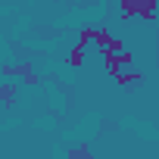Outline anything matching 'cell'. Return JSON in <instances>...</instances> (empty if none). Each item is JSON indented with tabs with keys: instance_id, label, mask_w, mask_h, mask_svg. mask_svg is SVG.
I'll return each instance as SVG.
<instances>
[{
	"instance_id": "cell-2",
	"label": "cell",
	"mask_w": 159,
	"mask_h": 159,
	"mask_svg": "<svg viewBox=\"0 0 159 159\" xmlns=\"http://www.w3.org/2000/svg\"><path fill=\"white\" fill-rule=\"evenodd\" d=\"M103 56H106V62H103V66H106V72H109V75H119L122 69H131V66H134V56H131L128 50H119V53H103Z\"/></svg>"
},
{
	"instance_id": "cell-1",
	"label": "cell",
	"mask_w": 159,
	"mask_h": 159,
	"mask_svg": "<svg viewBox=\"0 0 159 159\" xmlns=\"http://www.w3.org/2000/svg\"><path fill=\"white\" fill-rule=\"evenodd\" d=\"M116 3L122 7V19H134V16L147 22L156 19V0H116Z\"/></svg>"
},
{
	"instance_id": "cell-3",
	"label": "cell",
	"mask_w": 159,
	"mask_h": 159,
	"mask_svg": "<svg viewBox=\"0 0 159 159\" xmlns=\"http://www.w3.org/2000/svg\"><path fill=\"white\" fill-rule=\"evenodd\" d=\"M81 53H84V44H78L72 50V56H69V66H81Z\"/></svg>"
}]
</instances>
